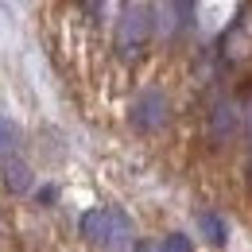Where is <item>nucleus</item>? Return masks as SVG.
Here are the masks:
<instances>
[{"label":"nucleus","mask_w":252,"mask_h":252,"mask_svg":"<svg viewBox=\"0 0 252 252\" xmlns=\"http://www.w3.org/2000/svg\"><path fill=\"white\" fill-rule=\"evenodd\" d=\"M4 187L12 194H28L32 190V167L24 159H4Z\"/></svg>","instance_id":"obj_4"},{"label":"nucleus","mask_w":252,"mask_h":252,"mask_svg":"<svg viewBox=\"0 0 252 252\" xmlns=\"http://www.w3.org/2000/svg\"><path fill=\"white\" fill-rule=\"evenodd\" d=\"M198 225H202V237H206L214 249H221V245L229 241V225H225V218H221V214H214V210L198 214Z\"/></svg>","instance_id":"obj_5"},{"label":"nucleus","mask_w":252,"mask_h":252,"mask_svg":"<svg viewBox=\"0 0 252 252\" xmlns=\"http://www.w3.org/2000/svg\"><path fill=\"white\" fill-rule=\"evenodd\" d=\"M249 144H252V113H249Z\"/></svg>","instance_id":"obj_10"},{"label":"nucleus","mask_w":252,"mask_h":252,"mask_svg":"<svg viewBox=\"0 0 252 252\" xmlns=\"http://www.w3.org/2000/svg\"><path fill=\"white\" fill-rule=\"evenodd\" d=\"M148 35H152V8H148V4H125L121 24H117V55H121L125 63L136 59V55L144 51Z\"/></svg>","instance_id":"obj_2"},{"label":"nucleus","mask_w":252,"mask_h":252,"mask_svg":"<svg viewBox=\"0 0 252 252\" xmlns=\"http://www.w3.org/2000/svg\"><path fill=\"white\" fill-rule=\"evenodd\" d=\"M82 233L105 252H125L128 245H132V225H128V218L121 210H113V206L82 214Z\"/></svg>","instance_id":"obj_1"},{"label":"nucleus","mask_w":252,"mask_h":252,"mask_svg":"<svg viewBox=\"0 0 252 252\" xmlns=\"http://www.w3.org/2000/svg\"><path fill=\"white\" fill-rule=\"evenodd\" d=\"M163 121H167V97L159 94V90H144L140 101L132 105V125L152 132V128H159Z\"/></svg>","instance_id":"obj_3"},{"label":"nucleus","mask_w":252,"mask_h":252,"mask_svg":"<svg viewBox=\"0 0 252 252\" xmlns=\"http://www.w3.org/2000/svg\"><path fill=\"white\" fill-rule=\"evenodd\" d=\"M163 252H190V241L183 233H171V237L163 241Z\"/></svg>","instance_id":"obj_8"},{"label":"nucleus","mask_w":252,"mask_h":252,"mask_svg":"<svg viewBox=\"0 0 252 252\" xmlns=\"http://www.w3.org/2000/svg\"><path fill=\"white\" fill-rule=\"evenodd\" d=\"M16 144H20V132H16V125H12L8 117H0V156H8Z\"/></svg>","instance_id":"obj_6"},{"label":"nucleus","mask_w":252,"mask_h":252,"mask_svg":"<svg viewBox=\"0 0 252 252\" xmlns=\"http://www.w3.org/2000/svg\"><path fill=\"white\" fill-rule=\"evenodd\" d=\"M229 125H237V109L218 105V121H214V128H218V140H225V136H229Z\"/></svg>","instance_id":"obj_7"},{"label":"nucleus","mask_w":252,"mask_h":252,"mask_svg":"<svg viewBox=\"0 0 252 252\" xmlns=\"http://www.w3.org/2000/svg\"><path fill=\"white\" fill-rule=\"evenodd\" d=\"M136 252H163V245H136Z\"/></svg>","instance_id":"obj_9"}]
</instances>
